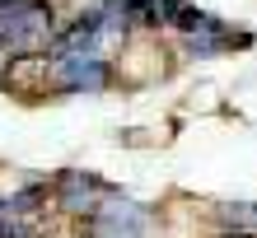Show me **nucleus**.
<instances>
[{"label": "nucleus", "instance_id": "obj_1", "mask_svg": "<svg viewBox=\"0 0 257 238\" xmlns=\"http://www.w3.org/2000/svg\"><path fill=\"white\" fill-rule=\"evenodd\" d=\"M52 42V5L47 0H0V61L33 56Z\"/></svg>", "mask_w": 257, "mask_h": 238}, {"label": "nucleus", "instance_id": "obj_2", "mask_svg": "<svg viewBox=\"0 0 257 238\" xmlns=\"http://www.w3.org/2000/svg\"><path fill=\"white\" fill-rule=\"evenodd\" d=\"M52 80L70 89V94H98L108 84V61L94 52H75V56H52Z\"/></svg>", "mask_w": 257, "mask_h": 238}, {"label": "nucleus", "instance_id": "obj_3", "mask_svg": "<svg viewBox=\"0 0 257 238\" xmlns=\"http://www.w3.org/2000/svg\"><path fill=\"white\" fill-rule=\"evenodd\" d=\"M89 238H145V210L131 201H103L89 215Z\"/></svg>", "mask_w": 257, "mask_h": 238}, {"label": "nucleus", "instance_id": "obj_4", "mask_svg": "<svg viewBox=\"0 0 257 238\" xmlns=\"http://www.w3.org/2000/svg\"><path fill=\"white\" fill-rule=\"evenodd\" d=\"M56 201H61L66 210H75V215H94L98 205L108 201V187H103L98 177H89V173H61Z\"/></svg>", "mask_w": 257, "mask_h": 238}, {"label": "nucleus", "instance_id": "obj_5", "mask_svg": "<svg viewBox=\"0 0 257 238\" xmlns=\"http://www.w3.org/2000/svg\"><path fill=\"white\" fill-rule=\"evenodd\" d=\"M0 238H38V224H24L19 210H5L0 205Z\"/></svg>", "mask_w": 257, "mask_h": 238}]
</instances>
